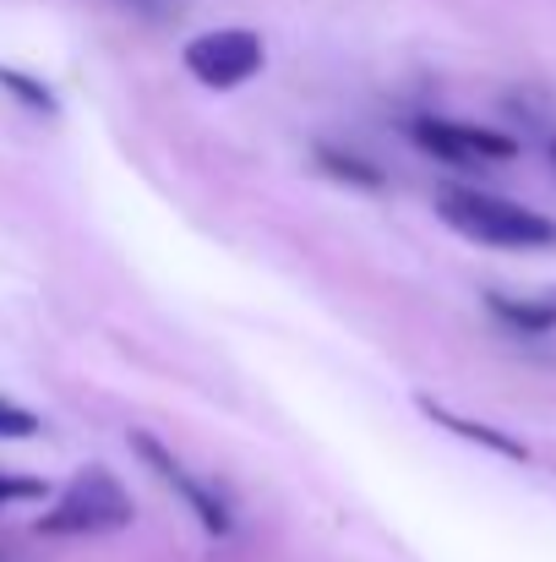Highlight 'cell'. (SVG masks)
Returning a JSON list of instances; mask_svg holds the SVG:
<instances>
[{
    "label": "cell",
    "instance_id": "13",
    "mask_svg": "<svg viewBox=\"0 0 556 562\" xmlns=\"http://www.w3.org/2000/svg\"><path fill=\"white\" fill-rule=\"evenodd\" d=\"M552 159H556V143H552Z\"/></svg>",
    "mask_w": 556,
    "mask_h": 562
},
{
    "label": "cell",
    "instance_id": "6",
    "mask_svg": "<svg viewBox=\"0 0 556 562\" xmlns=\"http://www.w3.org/2000/svg\"><path fill=\"white\" fill-rule=\"evenodd\" d=\"M486 312L519 334V339H546L556 334V295H508V290H486Z\"/></svg>",
    "mask_w": 556,
    "mask_h": 562
},
{
    "label": "cell",
    "instance_id": "1",
    "mask_svg": "<svg viewBox=\"0 0 556 562\" xmlns=\"http://www.w3.org/2000/svg\"><path fill=\"white\" fill-rule=\"evenodd\" d=\"M436 213L480 240V246H497V251H556V218H546L541 207H524L513 196H491V191L475 187H453L436 196Z\"/></svg>",
    "mask_w": 556,
    "mask_h": 562
},
{
    "label": "cell",
    "instance_id": "8",
    "mask_svg": "<svg viewBox=\"0 0 556 562\" xmlns=\"http://www.w3.org/2000/svg\"><path fill=\"white\" fill-rule=\"evenodd\" d=\"M0 88H5L11 99H22L33 115H55V93H49L44 82H33L27 71H11V66H0Z\"/></svg>",
    "mask_w": 556,
    "mask_h": 562
},
{
    "label": "cell",
    "instance_id": "2",
    "mask_svg": "<svg viewBox=\"0 0 556 562\" xmlns=\"http://www.w3.org/2000/svg\"><path fill=\"white\" fill-rule=\"evenodd\" d=\"M132 514H137L132 492L104 464H93L55 497V508L38 519V530L44 536H110V530H126Z\"/></svg>",
    "mask_w": 556,
    "mask_h": 562
},
{
    "label": "cell",
    "instance_id": "7",
    "mask_svg": "<svg viewBox=\"0 0 556 562\" xmlns=\"http://www.w3.org/2000/svg\"><path fill=\"white\" fill-rule=\"evenodd\" d=\"M420 409L436 420V426H447V431H458V437H469V442H480V448H491V453H502V459H530V448L524 442H513L508 431H497V426H486V420H469V415H453V409H442V404H431V398H420Z\"/></svg>",
    "mask_w": 556,
    "mask_h": 562
},
{
    "label": "cell",
    "instance_id": "5",
    "mask_svg": "<svg viewBox=\"0 0 556 562\" xmlns=\"http://www.w3.org/2000/svg\"><path fill=\"white\" fill-rule=\"evenodd\" d=\"M132 448L143 453V464H148V470H154V475H159V481H164V486H170L175 497H181L185 508L196 514V525H202L207 536H229V525H235V519H229L224 497H218L213 486H202V481H196V475L185 470V464L175 459V453H170V448H164V442H159V437L137 431V437H132Z\"/></svg>",
    "mask_w": 556,
    "mask_h": 562
},
{
    "label": "cell",
    "instance_id": "4",
    "mask_svg": "<svg viewBox=\"0 0 556 562\" xmlns=\"http://www.w3.org/2000/svg\"><path fill=\"white\" fill-rule=\"evenodd\" d=\"M262 60H268V49L251 27H213L185 44V71L202 88H240L262 71Z\"/></svg>",
    "mask_w": 556,
    "mask_h": 562
},
{
    "label": "cell",
    "instance_id": "9",
    "mask_svg": "<svg viewBox=\"0 0 556 562\" xmlns=\"http://www.w3.org/2000/svg\"><path fill=\"white\" fill-rule=\"evenodd\" d=\"M322 170L339 176V181H355V187H382V170H371L366 159H350V154H322Z\"/></svg>",
    "mask_w": 556,
    "mask_h": 562
},
{
    "label": "cell",
    "instance_id": "11",
    "mask_svg": "<svg viewBox=\"0 0 556 562\" xmlns=\"http://www.w3.org/2000/svg\"><path fill=\"white\" fill-rule=\"evenodd\" d=\"M121 11H132V16H143V22H170V16H181L185 0H115Z\"/></svg>",
    "mask_w": 556,
    "mask_h": 562
},
{
    "label": "cell",
    "instance_id": "3",
    "mask_svg": "<svg viewBox=\"0 0 556 562\" xmlns=\"http://www.w3.org/2000/svg\"><path fill=\"white\" fill-rule=\"evenodd\" d=\"M409 137L436 159V165H453V170H491V165H508L519 159V143L508 132H491V126H469V121H442V115H420L409 126Z\"/></svg>",
    "mask_w": 556,
    "mask_h": 562
},
{
    "label": "cell",
    "instance_id": "10",
    "mask_svg": "<svg viewBox=\"0 0 556 562\" xmlns=\"http://www.w3.org/2000/svg\"><path fill=\"white\" fill-rule=\"evenodd\" d=\"M0 437H38V415L33 409H22V404H11V398H0Z\"/></svg>",
    "mask_w": 556,
    "mask_h": 562
},
{
    "label": "cell",
    "instance_id": "12",
    "mask_svg": "<svg viewBox=\"0 0 556 562\" xmlns=\"http://www.w3.org/2000/svg\"><path fill=\"white\" fill-rule=\"evenodd\" d=\"M22 497H38V481H27V475H0V508H5V503H22Z\"/></svg>",
    "mask_w": 556,
    "mask_h": 562
}]
</instances>
